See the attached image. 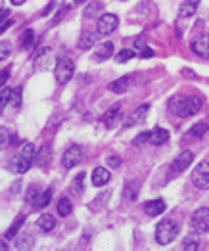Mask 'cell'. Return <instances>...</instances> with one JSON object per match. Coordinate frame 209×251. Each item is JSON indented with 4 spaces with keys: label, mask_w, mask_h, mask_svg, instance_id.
I'll list each match as a JSON object with an SVG mask.
<instances>
[{
    "label": "cell",
    "mask_w": 209,
    "mask_h": 251,
    "mask_svg": "<svg viewBox=\"0 0 209 251\" xmlns=\"http://www.w3.org/2000/svg\"><path fill=\"white\" fill-rule=\"evenodd\" d=\"M171 112L179 115V117H190V115L198 114L202 110V100L198 96H188V98H171L169 102Z\"/></svg>",
    "instance_id": "6da1fadb"
},
{
    "label": "cell",
    "mask_w": 209,
    "mask_h": 251,
    "mask_svg": "<svg viewBox=\"0 0 209 251\" xmlns=\"http://www.w3.org/2000/svg\"><path fill=\"white\" fill-rule=\"evenodd\" d=\"M177 236H179V225H177L175 221H171V219L162 221V223L158 225V228H156V242H158L160 246L171 244Z\"/></svg>",
    "instance_id": "7a4b0ae2"
},
{
    "label": "cell",
    "mask_w": 209,
    "mask_h": 251,
    "mask_svg": "<svg viewBox=\"0 0 209 251\" xmlns=\"http://www.w3.org/2000/svg\"><path fill=\"white\" fill-rule=\"evenodd\" d=\"M35 160H37V156H35V146H33L31 142H27L23 148H22V154L14 161V171L20 173V175H23V173L29 171V167L35 163Z\"/></svg>",
    "instance_id": "3957f363"
},
{
    "label": "cell",
    "mask_w": 209,
    "mask_h": 251,
    "mask_svg": "<svg viewBox=\"0 0 209 251\" xmlns=\"http://www.w3.org/2000/svg\"><path fill=\"white\" fill-rule=\"evenodd\" d=\"M73 73H75V64L71 62L70 58H60L56 69H54V75H56V81L60 85H66L73 79Z\"/></svg>",
    "instance_id": "277c9868"
},
{
    "label": "cell",
    "mask_w": 209,
    "mask_h": 251,
    "mask_svg": "<svg viewBox=\"0 0 209 251\" xmlns=\"http://www.w3.org/2000/svg\"><path fill=\"white\" fill-rule=\"evenodd\" d=\"M192 183L200 190H209V161H202L196 165L192 173Z\"/></svg>",
    "instance_id": "5b68a950"
},
{
    "label": "cell",
    "mask_w": 209,
    "mask_h": 251,
    "mask_svg": "<svg viewBox=\"0 0 209 251\" xmlns=\"http://www.w3.org/2000/svg\"><path fill=\"white\" fill-rule=\"evenodd\" d=\"M192 228H194L196 234L209 232V207H200L192 215Z\"/></svg>",
    "instance_id": "8992f818"
},
{
    "label": "cell",
    "mask_w": 209,
    "mask_h": 251,
    "mask_svg": "<svg viewBox=\"0 0 209 251\" xmlns=\"http://www.w3.org/2000/svg\"><path fill=\"white\" fill-rule=\"evenodd\" d=\"M81 161H83V150H81V146L73 144V146H70V148L64 152L62 167H64V169H73V167L79 165Z\"/></svg>",
    "instance_id": "52a82bcc"
},
{
    "label": "cell",
    "mask_w": 209,
    "mask_h": 251,
    "mask_svg": "<svg viewBox=\"0 0 209 251\" xmlns=\"http://www.w3.org/2000/svg\"><path fill=\"white\" fill-rule=\"evenodd\" d=\"M117 25H119V18H117L116 14H104V16H100L98 18V25H96L98 35H110V33H114L117 29Z\"/></svg>",
    "instance_id": "ba28073f"
},
{
    "label": "cell",
    "mask_w": 209,
    "mask_h": 251,
    "mask_svg": "<svg viewBox=\"0 0 209 251\" xmlns=\"http://www.w3.org/2000/svg\"><path fill=\"white\" fill-rule=\"evenodd\" d=\"M192 161H194V154H192L190 150H186L181 156H177L175 161L171 163V177H173V175H181L183 171H186Z\"/></svg>",
    "instance_id": "9c48e42d"
},
{
    "label": "cell",
    "mask_w": 209,
    "mask_h": 251,
    "mask_svg": "<svg viewBox=\"0 0 209 251\" xmlns=\"http://www.w3.org/2000/svg\"><path fill=\"white\" fill-rule=\"evenodd\" d=\"M148 110H150V106L148 104H144V106H139L133 114L127 117V121H125V127H135V125H140L142 121H144V117L148 114Z\"/></svg>",
    "instance_id": "30bf717a"
},
{
    "label": "cell",
    "mask_w": 209,
    "mask_h": 251,
    "mask_svg": "<svg viewBox=\"0 0 209 251\" xmlns=\"http://www.w3.org/2000/svg\"><path fill=\"white\" fill-rule=\"evenodd\" d=\"M192 50H194L198 56L208 58L209 56V37H206V35L196 37V39L192 41Z\"/></svg>",
    "instance_id": "8fae6325"
},
{
    "label": "cell",
    "mask_w": 209,
    "mask_h": 251,
    "mask_svg": "<svg viewBox=\"0 0 209 251\" xmlns=\"http://www.w3.org/2000/svg\"><path fill=\"white\" fill-rule=\"evenodd\" d=\"M110 179H112V173H110L108 169H104V167H96V169L93 171L94 186H104V184L110 183Z\"/></svg>",
    "instance_id": "7c38bea8"
},
{
    "label": "cell",
    "mask_w": 209,
    "mask_h": 251,
    "mask_svg": "<svg viewBox=\"0 0 209 251\" xmlns=\"http://www.w3.org/2000/svg\"><path fill=\"white\" fill-rule=\"evenodd\" d=\"M144 211L148 217H160L163 211H165V202L163 200H152L144 205Z\"/></svg>",
    "instance_id": "4fadbf2b"
},
{
    "label": "cell",
    "mask_w": 209,
    "mask_h": 251,
    "mask_svg": "<svg viewBox=\"0 0 209 251\" xmlns=\"http://www.w3.org/2000/svg\"><path fill=\"white\" fill-rule=\"evenodd\" d=\"M119 119H121V106H119V104H116L114 108H110V110L106 112V115H104V125L112 129V127L116 125Z\"/></svg>",
    "instance_id": "5bb4252c"
},
{
    "label": "cell",
    "mask_w": 209,
    "mask_h": 251,
    "mask_svg": "<svg viewBox=\"0 0 209 251\" xmlns=\"http://www.w3.org/2000/svg\"><path fill=\"white\" fill-rule=\"evenodd\" d=\"M198 6H200V0H185V2L181 4L179 16H181V18H190V16H194L196 10H198Z\"/></svg>",
    "instance_id": "9a60e30c"
},
{
    "label": "cell",
    "mask_w": 209,
    "mask_h": 251,
    "mask_svg": "<svg viewBox=\"0 0 209 251\" xmlns=\"http://www.w3.org/2000/svg\"><path fill=\"white\" fill-rule=\"evenodd\" d=\"M169 140V133L165 131V129H154V131H150V138H148V142L150 144H154V146H162Z\"/></svg>",
    "instance_id": "2e32d148"
},
{
    "label": "cell",
    "mask_w": 209,
    "mask_h": 251,
    "mask_svg": "<svg viewBox=\"0 0 209 251\" xmlns=\"http://www.w3.org/2000/svg\"><path fill=\"white\" fill-rule=\"evenodd\" d=\"M129 85H131V79L129 77H121V79H116L114 83H110L108 89L114 92V94H123V92L129 89Z\"/></svg>",
    "instance_id": "e0dca14e"
},
{
    "label": "cell",
    "mask_w": 209,
    "mask_h": 251,
    "mask_svg": "<svg viewBox=\"0 0 209 251\" xmlns=\"http://www.w3.org/2000/svg\"><path fill=\"white\" fill-rule=\"evenodd\" d=\"M114 43H102V45L98 46V50H96V60H108V58H112L114 56Z\"/></svg>",
    "instance_id": "ac0fdd59"
},
{
    "label": "cell",
    "mask_w": 209,
    "mask_h": 251,
    "mask_svg": "<svg viewBox=\"0 0 209 251\" xmlns=\"http://www.w3.org/2000/svg\"><path fill=\"white\" fill-rule=\"evenodd\" d=\"M37 227L43 230V232H50V230L56 227V221L52 215H43L39 221H37Z\"/></svg>",
    "instance_id": "d6986e66"
},
{
    "label": "cell",
    "mask_w": 209,
    "mask_h": 251,
    "mask_svg": "<svg viewBox=\"0 0 209 251\" xmlns=\"http://www.w3.org/2000/svg\"><path fill=\"white\" fill-rule=\"evenodd\" d=\"M35 31L33 29H27V31H23L22 33V37H20V45H22V48H31V46L35 45Z\"/></svg>",
    "instance_id": "ffe728a7"
},
{
    "label": "cell",
    "mask_w": 209,
    "mask_h": 251,
    "mask_svg": "<svg viewBox=\"0 0 209 251\" xmlns=\"http://www.w3.org/2000/svg\"><path fill=\"white\" fill-rule=\"evenodd\" d=\"M23 223H25V217H23V215H22V217H18V219L14 221V225H12L10 228L6 230V238H8V240L16 238V236H18V232H20V228L23 227Z\"/></svg>",
    "instance_id": "44dd1931"
},
{
    "label": "cell",
    "mask_w": 209,
    "mask_h": 251,
    "mask_svg": "<svg viewBox=\"0 0 209 251\" xmlns=\"http://www.w3.org/2000/svg\"><path fill=\"white\" fill-rule=\"evenodd\" d=\"M37 165L39 167H46L48 161H50V148L48 146H43L41 150H39V154H37Z\"/></svg>",
    "instance_id": "7402d4cb"
},
{
    "label": "cell",
    "mask_w": 209,
    "mask_h": 251,
    "mask_svg": "<svg viewBox=\"0 0 209 251\" xmlns=\"http://www.w3.org/2000/svg\"><path fill=\"white\" fill-rule=\"evenodd\" d=\"M50 200H52V188H46L45 192H41V194H39V198H37V204H35V207L43 209V207H46L48 204H50Z\"/></svg>",
    "instance_id": "603a6c76"
},
{
    "label": "cell",
    "mask_w": 209,
    "mask_h": 251,
    "mask_svg": "<svg viewBox=\"0 0 209 251\" xmlns=\"http://www.w3.org/2000/svg\"><path fill=\"white\" fill-rule=\"evenodd\" d=\"M93 45H94V35L85 31V33L81 35V39H79V48H81V50H89V48H93Z\"/></svg>",
    "instance_id": "cb8c5ba5"
},
{
    "label": "cell",
    "mask_w": 209,
    "mask_h": 251,
    "mask_svg": "<svg viewBox=\"0 0 209 251\" xmlns=\"http://www.w3.org/2000/svg\"><path fill=\"white\" fill-rule=\"evenodd\" d=\"M71 211H73L71 202L68 200V198H62V200L58 202V213H60L62 217H68V215H71Z\"/></svg>",
    "instance_id": "d4e9b609"
},
{
    "label": "cell",
    "mask_w": 209,
    "mask_h": 251,
    "mask_svg": "<svg viewBox=\"0 0 209 251\" xmlns=\"http://www.w3.org/2000/svg\"><path fill=\"white\" fill-rule=\"evenodd\" d=\"M208 133V125L206 123H196L192 129H190V133H188V137H196V138H200V137H204Z\"/></svg>",
    "instance_id": "484cf974"
},
{
    "label": "cell",
    "mask_w": 209,
    "mask_h": 251,
    "mask_svg": "<svg viewBox=\"0 0 209 251\" xmlns=\"http://www.w3.org/2000/svg\"><path fill=\"white\" fill-rule=\"evenodd\" d=\"M102 8H104V4H102V2H93L91 6H87V8H85V18H94Z\"/></svg>",
    "instance_id": "4316f807"
},
{
    "label": "cell",
    "mask_w": 209,
    "mask_h": 251,
    "mask_svg": "<svg viewBox=\"0 0 209 251\" xmlns=\"http://www.w3.org/2000/svg\"><path fill=\"white\" fill-rule=\"evenodd\" d=\"M73 192L75 194H81L83 192V188H85V173H79L77 177H75V181H73Z\"/></svg>",
    "instance_id": "83f0119b"
},
{
    "label": "cell",
    "mask_w": 209,
    "mask_h": 251,
    "mask_svg": "<svg viewBox=\"0 0 209 251\" xmlns=\"http://www.w3.org/2000/svg\"><path fill=\"white\" fill-rule=\"evenodd\" d=\"M131 58H135V52L133 50H121L119 54L116 56V60L119 64H123V62H129Z\"/></svg>",
    "instance_id": "f1b7e54d"
},
{
    "label": "cell",
    "mask_w": 209,
    "mask_h": 251,
    "mask_svg": "<svg viewBox=\"0 0 209 251\" xmlns=\"http://www.w3.org/2000/svg\"><path fill=\"white\" fill-rule=\"evenodd\" d=\"M10 104H12L14 108H20V106H22V89H16V91L12 92Z\"/></svg>",
    "instance_id": "f546056e"
},
{
    "label": "cell",
    "mask_w": 209,
    "mask_h": 251,
    "mask_svg": "<svg viewBox=\"0 0 209 251\" xmlns=\"http://www.w3.org/2000/svg\"><path fill=\"white\" fill-rule=\"evenodd\" d=\"M12 89H2V100H0V106H2V110L6 108V104H10V98H12Z\"/></svg>",
    "instance_id": "4dcf8cb0"
},
{
    "label": "cell",
    "mask_w": 209,
    "mask_h": 251,
    "mask_svg": "<svg viewBox=\"0 0 209 251\" xmlns=\"http://www.w3.org/2000/svg\"><path fill=\"white\" fill-rule=\"evenodd\" d=\"M183 250H186V251L198 250V242H196V238H190V236H188V238L185 240V244H183Z\"/></svg>",
    "instance_id": "1f68e13d"
},
{
    "label": "cell",
    "mask_w": 209,
    "mask_h": 251,
    "mask_svg": "<svg viewBox=\"0 0 209 251\" xmlns=\"http://www.w3.org/2000/svg\"><path fill=\"white\" fill-rule=\"evenodd\" d=\"M0 48H2V50H0V60L4 62V60L10 56V43H2Z\"/></svg>",
    "instance_id": "d6a6232c"
},
{
    "label": "cell",
    "mask_w": 209,
    "mask_h": 251,
    "mask_svg": "<svg viewBox=\"0 0 209 251\" xmlns=\"http://www.w3.org/2000/svg\"><path fill=\"white\" fill-rule=\"evenodd\" d=\"M148 138H150V133H140L139 137L135 138V146H140V144L148 142Z\"/></svg>",
    "instance_id": "836d02e7"
},
{
    "label": "cell",
    "mask_w": 209,
    "mask_h": 251,
    "mask_svg": "<svg viewBox=\"0 0 209 251\" xmlns=\"http://www.w3.org/2000/svg\"><path fill=\"white\" fill-rule=\"evenodd\" d=\"M154 56V52L148 48V46H144L142 50H140V58H152Z\"/></svg>",
    "instance_id": "e575fe53"
},
{
    "label": "cell",
    "mask_w": 209,
    "mask_h": 251,
    "mask_svg": "<svg viewBox=\"0 0 209 251\" xmlns=\"http://www.w3.org/2000/svg\"><path fill=\"white\" fill-rule=\"evenodd\" d=\"M108 165H110V167H119V165H121V160H119L117 156H114V158H108Z\"/></svg>",
    "instance_id": "d590c367"
},
{
    "label": "cell",
    "mask_w": 209,
    "mask_h": 251,
    "mask_svg": "<svg viewBox=\"0 0 209 251\" xmlns=\"http://www.w3.org/2000/svg\"><path fill=\"white\" fill-rule=\"evenodd\" d=\"M31 244H33V240L29 238V240H23V242H20V244H18V248H20V250H29V248H31Z\"/></svg>",
    "instance_id": "8d00e7d4"
},
{
    "label": "cell",
    "mask_w": 209,
    "mask_h": 251,
    "mask_svg": "<svg viewBox=\"0 0 209 251\" xmlns=\"http://www.w3.org/2000/svg\"><path fill=\"white\" fill-rule=\"evenodd\" d=\"M8 77H10V73H8V71H2V85L8 81Z\"/></svg>",
    "instance_id": "74e56055"
},
{
    "label": "cell",
    "mask_w": 209,
    "mask_h": 251,
    "mask_svg": "<svg viewBox=\"0 0 209 251\" xmlns=\"http://www.w3.org/2000/svg\"><path fill=\"white\" fill-rule=\"evenodd\" d=\"M0 14H2V20H6V16H8V10H4V8H2V10H0Z\"/></svg>",
    "instance_id": "f35d334b"
},
{
    "label": "cell",
    "mask_w": 209,
    "mask_h": 251,
    "mask_svg": "<svg viewBox=\"0 0 209 251\" xmlns=\"http://www.w3.org/2000/svg\"><path fill=\"white\" fill-rule=\"evenodd\" d=\"M25 0H12V4H16V6H22Z\"/></svg>",
    "instance_id": "ab89813d"
},
{
    "label": "cell",
    "mask_w": 209,
    "mask_h": 251,
    "mask_svg": "<svg viewBox=\"0 0 209 251\" xmlns=\"http://www.w3.org/2000/svg\"><path fill=\"white\" fill-rule=\"evenodd\" d=\"M75 2H77V4H83V2H87V0H75Z\"/></svg>",
    "instance_id": "60d3db41"
},
{
    "label": "cell",
    "mask_w": 209,
    "mask_h": 251,
    "mask_svg": "<svg viewBox=\"0 0 209 251\" xmlns=\"http://www.w3.org/2000/svg\"><path fill=\"white\" fill-rule=\"evenodd\" d=\"M208 37H209V35H208Z\"/></svg>",
    "instance_id": "b9f144b4"
}]
</instances>
